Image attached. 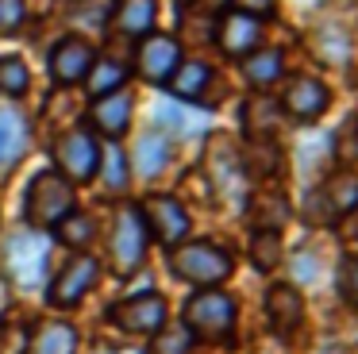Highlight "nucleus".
Wrapping results in <instances>:
<instances>
[{"instance_id":"23","label":"nucleus","mask_w":358,"mask_h":354,"mask_svg":"<svg viewBox=\"0 0 358 354\" xmlns=\"http://www.w3.org/2000/svg\"><path fill=\"white\" fill-rule=\"evenodd\" d=\"M278 120H281V104H273L266 97H250L243 104V123H247L250 139H270L278 131Z\"/></svg>"},{"instance_id":"28","label":"nucleus","mask_w":358,"mask_h":354,"mask_svg":"<svg viewBox=\"0 0 358 354\" xmlns=\"http://www.w3.org/2000/svg\"><path fill=\"white\" fill-rule=\"evenodd\" d=\"M193 351V331L185 323H170L155 331V343H150V354H189Z\"/></svg>"},{"instance_id":"32","label":"nucleus","mask_w":358,"mask_h":354,"mask_svg":"<svg viewBox=\"0 0 358 354\" xmlns=\"http://www.w3.org/2000/svg\"><path fill=\"white\" fill-rule=\"evenodd\" d=\"M339 297L347 308H358V258H343L339 262Z\"/></svg>"},{"instance_id":"16","label":"nucleus","mask_w":358,"mask_h":354,"mask_svg":"<svg viewBox=\"0 0 358 354\" xmlns=\"http://www.w3.org/2000/svg\"><path fill=\"white\" fill-rule=\"evenodd\" d=\"M266 316H270V327L278 331L281 339H289L296 327L304 323V300L293 285H270L266 292Z\"/></svg>"},{"instance_id":"36","label":"nucleus","mask_w":358,"mask_h":354,"mask_svg":"<svg viewBox=\"0 0 358 354\" xmlns=\"http://www.w3.org/2000/svg\"><path fill=\"white\" fill-rule=\"evenodd\" d=\"M235 8H239V12H250V15H258V20H262V15H270L273 8H278V0H235Z\"/></svg>"},{"instance_id":"31","label":"nucleus","mask_w":358,"mask_h":354,"mask_svg":"<svg viewBox=\"0 0 358 354\" xmlns=\"http://www.w3.org/2000/svg\"><path fill=\"white\" fill-rule=\"evenodd\" d=\"M104 185H108V189L112 192H120V189H124V185H127V174H131V166H127V158H124V150H120V146L116 143H112L108 146V150H104Z\"/></svg>"},{"instance_id":"6","label":"nucleus","mask_w":358,"mask_h":354,"mask_svg":"<svg viewBox=\"0 0 358 354\" xmlns=\"http://www.w3.org/2000/svg\"><path fill=\"white\" fill-rule=\"evenodd\" d=\"M355 208H358V174L355 169H339L308 197V220L331 223L339 215L355 212Z\"/></svg>"},{"instance_id":"19","label":"nucleus","mask_w":358,"mask_h":354,"mask_svg":"<svg viewBox=\"0 0 358 354\" xmlns=\"http://www.w3.org/2000/svg\"><path fill=\"white\" fill-rule=\"evenodd\" d=\"M27 354H78V331L62 320H47L31 331Z\"/></svg>"},{"instance_id":"10","label":"nucleus","mask_w":358,"mask_h":354,"mask_svg":"<svg viewBox=\"0 0 358 354\" xmlns=\"http://www.w3.org/2000/svg\"><path fill=\"white\" fill-rule=\"evenodd\" d=\"M178 66H181L178 38H170V35H143L139 38V50H135V69H139L143 81L166 85Z\"/></svg>"},{"instance_id":"34","label":"nucleus","mask_w":358,"mask_h":354,"mask_svg":"<svg viewBox=\"0 0 358 354\" xmlns=\"http://www.w3.org/2000/svg\"><path fill=\"white\" fill-rule=\"evenodd\" d=\"M24 15H27V4H24V0H0V38L12 35V31H20Z\"/></svg>"},{"instance_id":"37","label":"nucleus","mask_w":358,"mask_h":354,"mask_svg":"<svg viewBox=\"0 0 358 354\" xmlns=\"http://www.w3.org/2000/svg\"><path fill=\"white\" fill-rule=\"evenodd\" d=\"M101 354H135V351H101Z\"/></svg>"},{"instance_id":"25","label":"nucleus","mask_w":358,"mask_h":354,"mask_svg":"<svg viewBox=\"0 0 358 354\" xmlns=\"http://www.w3.org/2000/svg\"><path fill=\"white\" fill-rule=\"evenodd\" d=\"M250 220H255V227L262 231H281L289 220V200L281 197V192H258L255 200H250Z\"/></svg>"},{"instance_id":"21","label":"nucleus","mask_w":358,"mask_h":354,"mask_svg":"<svg viewBox=\"0 0 358 354\" xmlns=\"http://www.w3.org/2000/svg\"><path fill=\"white\" fill-rule=\"evenodd\" d=\"M131 162L135 169H139L143 177H155L166 169V162H170V139L162 135V131H147V135L135 139V150H131Z\"/></svg>"},{"instance_id":"4","label":"nucleus","mask_w":358,"mask_h":354,"mask_svg":"<svg viewBox=\"0 0 358 354\" xmlns=\"http://www.w3.org/2000/svg\"><path fill=\"white\" fill-rule=\"evenodd\" d=\"M147 223H143L139 208L135 204H120L116 208V220H112V239H108V258L112 269L120 277L135 274L147 258Z\"/></svg>"},{"instance_id":"5","label":"nucleus","mask_w":358,"mask_h":354,"mask_svg":"<svg viewBox=\"0 0 358 354\" xmlns=\"http://www.w3.org/2000/svg\"><path fill=\"white\" fill-rule=\"evenodd\" d=\"M55 166H58V174L70 177L73 185L93 181L96 166H101V146H96V135L89 127H70L55 143Z\"/></svg>"},{"instance_id":"2","label":"nucleus","mask_w":358,"mask_h":354,"mask_svg":"<svg viewBox=\"0 0 358 354\" xmlns=\"http://www.w3.org/2000/svg\"><path fill=\"white\" fill-rule=\"evenodd\" d=\"M170 269L189 285H201V289H216L231 277L235 258L224 246L208 243V239H193V243H178L170 250Z\"/></svg>"},{"instance_id":"3","label":"nucleus","mask_w":358,"mask_h":354,"mask_svg":"<svg viewBox=\"0 0 358 354\" xmlns=\"http://www.w3.org/2000/svg\"><path fill=\"white\" fill-rule=\"evenodd\" d=\"M235 300L224 289H201L185 300V327L193 331V339L204 343H224L235 331Z\"/></svg>"},{"instance_id":"8","label":"nucleus","mask_w":358,"mask_h":354,"mask_svg":"<svg viewBox=\"0 0 358 354\" xmlns=\"http://www.w3.org/2000/svg\"><path fill=\"white\" fill-rule=\"evenodd\" d=\"M108 320L116 323L120 331H131V335H155V331L170 320V312H166L162 292H139V297H131V300L112 304Z\"/></svg>"},{"instance_id":"12","label":"nucleus","mask_w":358,"mask_h":354,"mask_svg":"<svg viewBox=\"0 0 358 354\" xmlns=\"http://www.w3.org/2000/svg\"><path fill=\"white\" fill-rule=\"evenodd\" d=\"M262 43V20L250 12H224L216 23V46L227 54V58H247L250 50H258Z\"/></svg>"},{"instance_id":"17","label":"nucleus","mask_w":358,"mask_h":354,"mask_svg":"<svg viewBox=\"0 0 358 354\" xmlns=\"http://www.w3.org/2000/svg\"><path fill=\"white\" fill-rule=\"evenodd\" d=\"M208 174L212 181H216V189H224L227 197H239L243 192V169H239V158H235V150L227 146V139L212 135L208 139Z\"/></svg>"},{"instance_id":"30","label":"nucleus","mask_w":358,"mask_h":354,"mask_svg":"<svg viewBox=\"0 0 358 354\" xmlns=\"http://www.w3.org/2000/svg\"><path fill=\"white\" fill-rule=\"evenodd\" d=\"M55 231H58V239H62L66 246H89L93 235H96V223H93V215H85V212H70Z\"/></svg>"},{"instance_id":"15","label":"nucleus","mask_w":358,"mask_h":354,"mask_svg":"<svg viewBox=\"0 0 358 354\" xmlns=\"http://www.w3.org/2000/svg\"><path fill=\"white\" fill-rule=\"evenodd\" d=\"M131 112H135V97L127 89H116V92H108V97L93 100V108H89V123H93L104 139L116 143V139L131 127Z\"/></svg>"},{"instance_id":"27","label":"nucleus","mask_w":358,"mask_h":354,"mask_svg":"<svg viewBox=\"0 0 358 354\" xmlns=\"http://www.w3.org/2000/svg\"><path fill=\"white\" fill-rule=\"evenodd\" d=\"M281 254H285V246H281V231L255 227V235H250V262H255L258 269H266V274H270V269L281 262Z\"/></svg>"},{"instance_id":"18","label":"nucleus","mask_w":358,"mask_h":354,"mask_svg":"<svg viewBox=\"0 0 358 354\" xmlns=\"http://www.w3.org/2000/svg\"><path fill=\"white\" fill-rule=\"evenodd\" d=\"M27 150V123L20 112L12 108H0V174L16 169V162Z\"/></svg>"},{"instance_id":"7","label":"nucleus","mask_w":358,"mask_h":354,"mask_svg":"<svg viewBox=\"0 0 358 354\" xmlns=\"http://www.w3.org/2000/svg\"><path fill=\"white\" fill-rule=\"evenodd\" d=\"M139 215H143V223H147V235L158 239L162 246L185 243V235H189V215H185V208H181L173 197H166V192L147 197V200L139 204Z\"/></svg>"},{"instance_id":"22","label":"nucleus","mask_w":358,"mask_h":354,"mask_svg":"<svg viewBox=\"0 0 358 354\" xmlns=\"http://www.w3.org/2000/svg\"><path fill=\"white\" fill-rule=\"evenodd\" d=\"M116 27L127 38H143L155 27V0H120L116 4Z\"/></svg>"},{"instance_id":"33","label":"nucleus","mask_w":358,"mask_h":354,"mask_svg":"<svg viewBox=\"0 0 358 354\" xmlns=\"http://www.w3.org/2000/svg\"><path fill=\"white\" fill-rule=\"evenodd\" d=\"M27 343H31V331L24 323L0 327V354H27Z\"/></svg>"},{"instance_id":"13","label":"nucleus","mask_w":358,"mask_h":354,"mask_svg":"<svg viewBox=\"0 0 358 354\" xmlns=\"http://www.w3.org/2000/svg\"><path fill=\"white\" fill-rule=\"evenodd\" d=\"M4 258H8V274L16 277L20 285H27V289H31V285H39L43 269H47V243L39 239V231L12 235Z\"/></svg>"},{"instance_id":"14","label":"nucleus","mask_w":358,"mask_h":354,"mask_svg":"<svg viewBox=\"0 0 358 354\" xmlns=\"http://www.w3.org/2000/svg\"><path fill=\"white\" fill-rule=\"evenodd\" d=\"M93 62H96V50L89 46V38L66 35L62 43L50 50V77H55L58 85H78V81H85Z\"/></svg>"},{"instance_id":"20","label":"nucleus","mask_w":358,"mask_h":354,"mask_svg":"<svg viewBox=\"0 0 358 354\" xmlns=\"http://www.w3.org/2000/svg\"><path fill=\"white\" fill-rule=\"evenodd\" d=\"M281 73H285V54L273 50V46H258V50H250L247 58H243V77H247L255 89L273 85Z\"/></svg>"},{"instance_id":"26","label":"nucleus","mask_w":358,"mask_h":354,"mask_svg":"<svg viewBox=\"0 0 358 354\" xmlns=\"http://www.w3.org/2000/svg\"><path fill=\"white\" fill-rule=\"evenodd\" d=\"M124 81H127V66H120V62H112V58H96L93 66H89V73H85V89H89L93 100L124 89Z\"/></svg>"},{"instance_id":"9","label":"nucleus","mask_w":358,"mask_h":354,"mask_svg":"<svg viewBox=\"0 0 358 354\" xmlns=\"http://www.w3.org/2000/svg\"><path fill=\"white\" fill-rule=\"evenodd\" d=\"M96 277H101V262L93 258V254H73L70 262L62 266V274L50 281L47 289V300L55 308H73L85 300V292L96 285Z\"/></svg>"},{"instance_id":"24","label":"nucleus","mask_w":358,"mask_h":354,"mask_svg":"<svg viewBox=\"0 0 358 354\" xmlns=\"http://www.w3.org/2000/svg\"><path fill=\"white\" fill-rule=\"evenodd\" d=\"M208 81H212V69L204 66V62H181V66L173 69V77H170L166 85H170L173 97H181V100H196L204 89H208Z\"/></svg>"},{"instance_id":"38","label":"nucleus","mask_w":358,"mask_h":354,"mask_svg":"<svg viewBox=\"0 0 358 354\" xmlns=\"http://www.w3.org/2000/svg\"><path fill=\"white\" fill-rule=\"evenodd\" d=\"M178 4H189V0H178Z\"/></svg>"},{"instance_id":"29","label":"nucleus","mask_w":358,"mask_h":354,"mask_svg":"<svg viewBox=\"0 0 358 354\" xmlns=\"http://www.w3.org/2000/svg\"><path fill=\"white\" fill-rule=\"evenodd\" d=\"M27 85H31V73H27V62L20 58V54H4L0 58V92L4 97H24Z\"/></svg>"},{"instance_id":"1","label":"nucleus","mask_w":358,"mask_h":354,"mask_svg":"<svg viewBox=\"0 0 358 354\" xmlns=\"http://www.w3.org/2000/svg\"><path fill=\"white\" fill-rule=\"evenodd\" d=\"M73 181L62 177L58 169H43L31 177L24 197V215L31 223V231H55L66 215L73 212Z\"/></svg>"},{"instance_id":"35","label":"nucleus","mask_w":358,"mask_h":354,"mask_svg":"<svg viewBox=\"0 0 358 354\" xmlns=\"http://www.w3.org/2000/svg\"><path fill=\"white\" fill-rule=\"evenodd\" d=\"M335 150H339L343 162H355V158H358V120L343 123L339 139H335Z\"/></svg>"},{"instance_id":"11","label":"nucleus","mask_w":358,"mask_h":354,"mask_svg":"<svg viewBox=\"0 0 358 354\" xmlns=\"http://www.w3.org/2000/svg\"><path fill=\"white\" fill-rule=\"evenodd\" d=\"M331 104V89H327L320 77L296 73L285 81V92H281V108H285L293 120H320Z\"/></svg>"}]
</instances>
